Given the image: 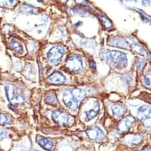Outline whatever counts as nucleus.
I'll use <instances>...</instances> for the list:
<instances>
[{"mask_svg": "<svg viewBox=\"0 0 151 151\" xmlns=\"http://www.w3.org/2000/svg\"><path fill=\"white\" fill-rule=\"evenodd\" d=\"M86 97V92L82 89H67L63 93V101L72 111L78 109L82 101Z\"/></svg>", "mask_w": 151, "mask_h": 151, "instance_id": "nucleus-1", "label": "nucleus"}, {"mask_svg": "<svg viewBox=\"0 0 151 151\" xmlns=\"http://www.w3.org/2000/svg\"><path fill=\"white\" fill-rule=\"evenodd\" d=\"M101 57L106 60L108 63L116 69H124L127 66V55L118 51H105L101 52Z\"/></svg>", "mask_w": 151, "mask_h": 151, "instance_id": "nucleus-2", "label": "nucleus"}, {"mask_svg": "<svg viewBox=\"0 0 151 151\" xmlns=\"http://www.w3.org/2000/svg\"><path fill=\"white\" fill-rule=\"evenodd\" d=\"M5 91L8 101L12 102L13 104H18L25 101V95L18 87L14 85L7 84L5 86Z\"/></svg>", "mask_w": 151, "mask_h": 151, "instance_id": "nucleus-3", "label": "nucleus"}, {"mask_svg": "<svg viewBox=\"0 0 151 151\" xmlns=\"http://www.w3.org/2000/svg\"><path fill=\"white\" fill-rule=\"evenodd\" d=\"M65 67L73 72H79L83 69V60L79 55H72L67 58L65 63Z\"/></svg>", "mask_w": 151, "mask_h": 151, "instance_id": "nucleus-4", "label": "nucleus"}, {"mask_svg": "<svg viewBox=\"0 0 151 151\" xmlns=\"http://www.w3.org/2000/svg\"><path fill=\"white\" fill-rule=\"evenodd\" d=\"M64 54V47L62 46H54L47 52V60L52 64H59L61 62Z\"/></svg>", "mask_w": 151, "mask_h": 151, "instance_id": "nucleus-5", "label": "nucleus"}, {"mask_svg": "<svg viewBox=\"0 0 151 151\" xmlns=\"http://www.w3.org/2000/svg\"><path fill=\"white\" fill-rule=\"evenodd\" d=\"M52 119L60 126H67L71 124V117L63 110H55L52 112Z\"/></svg>", "mask_w": 151, "mask_h": 151, "instance_id": "nucleus-6", "label": "nucleus"}, {"mask_svg": "<svg viewBox=\"0 0 151 151\" xmlns=\"http://www.w3.org/2000/svg\"><path fill=\"white\" fill-rule=\"evenodd\" d=\"M134 123H135L134 117H133L131 115L126 116L124 119H122L120 123L119 124V125H118V128H117L118 133L123 134V133L127 132Z\"/></svg>", "mask_w": 151, "mask_h": 151, "instance_id": "nucleus-7", "label": "nucleus"}, {"mask_svg": "<svg viewBox=\"0 0 151 151\" xmlns=\"http://www.w3.org/2000/svg\"><path fill=\"white\" fill-rule=\"evenodd\" d=\"M87 137L91 140L94 141H100L104 138V134L99 127L93 126L86 130V131Z\"/></svg>", "mask_w": 151, "mask_h": 151, "instance_id": "nucleus-8", "label": "nucleus"}, {"mask_svg": "<svg viewBox=\"0 0 151 151\" xmlns=\"http://www.w3.org/2000/svg\"><path fill=\"white\" fill-rule=\"evenodd\" d=\"M47 82L52 85H63L66 83L67 79L63 73L60 71H55L47 78Z\"/></svg>", "mask_w": 151, "mask_h": 151, "instance_id": "nucleus-9", "label": "nucleus"}, {"mask_svg": "<svg viewBox=\"0 0 151 151\" xmlns=\"http://www.w3.org/2000/svg\"><path fill=\"white\" fill-rule=\"evenodd\" d=\"M36 140H37V143L40 145V146H41L43 149H45L46 150L52 151L54 150V142L51 139H46L40 135H37Z\"/></svg>", "mask_w": 151, "mask_h": 151, "instance_id": "nucleus-10", "label": "nucleus"}, {"mask_svg": "<svg viewBox=\"0 0 151 151\" xmlns=\"http://www.w3.org/2000/svg\"><path fill=\"white\" fill-rule=\"evenodd\" d=\"M109 45H111V46H114V47L124 48V49H130L131 48L130 45L127 41H126L124 39L119 38V37L112 38L109 42Z\"/></svg>", "mask_w": 151, "mask_h": 151, "instance_id": "nucleus-11", "label": "nucleus"}, {"mask_svg": "<svg viewBox=\"0 0 151 151\" xmlns=\"http://www.w3.org/2000/svg\"><path fill=\"white\" fill-rule=\"evenodd\" d=\"M127 107L121 103H116L111 107V111L115 117L119 118L124 116L127 111Z\"/></svg>", "mask_w": 151, "mask_h": 151, "instance_id": "nucleus-12", "label": "nucleus"}, {"mask_svg": "<svg viewBox=\"0 0 151 151\" xmlns=\"http://www.w3.org/2000/svg\"><path fill=\"white\" fill-rule=\"evenodd\" d=\"M100 112V105L97 102H95L93 108L90 109H87L85 110L84 113L86 116V120H90V119H93L97 116V115L99 114Z\"/></svg>", "mask_w": 151, "mask_h": 151, "instance_id": "nucleus-13", "label": "nucleus"}, {"mask_svg": "<svg viewBox=\"0 0 151 151\" xmlns=\"http://www.w3.org/2000/svg\"><path fill=\"white\" fill-rule=\"evenodd\" d=\"M138 114L139 118L142 119V121L145 120H150V106L142 105L138 109Z\"/></svg>", "mask_w": 151, "mask_h": 151, "instance_id": "nucleus-14", "label": "nucleus"}, {"mask_svg": "<svg viewBox=\"0 0 151 151\" xmlns=\"http://www.w3.org/2000/svg\"><path fill=\"white\" fill-rule=\"evenodd\" d=\"M45 102L50 105H53V106H56L58 104V101L56 95L53 92H50L46 95L45 97Z\"/></svg>", "mask_w": 151, "mask_h": 151, "instance_id": "nucleus-15", "label": "nucleus"}, {"mask_svg": "<svg viewBox=\"0 0 151 151\" xmlns=\"http://www.w3.org/2000/svg\"><path fill=\"white\" fill-rule=\"evenodd\" d=\"M9 44H10V46L12 47L13 49L15 50L16 52H17L18 53L22 54L23 52V47L22 45H21L20 43L18 42L17 40H16L15 39H10V41H9Z\"/></svg>", "mask_w": 151, "mask_h": 151, "instance_id": "nucleus-16", "label": "nucleus"}, {"mask_svg": "<svg viewBox=\"0 0 151 151\" xmlns=\"http://www.w3.org/2000/svg\"><path fill=\"white\" fill-rule=\"evenodd\" d=\"M142 141V136L139 135V134H133L129 137V139L127 140V142L130 143L131 146H136L139 143H140Z\"/></svg>", "mask_w": 151, "mask_h": 151, "instance_id": "nucleus-17", "label": "nucleus"}, {"mask_svg": "<svg viewBox=\"0 0 151 151\" xmlns=\"http://www.w3.org/2000/svg\"><path fill=\"white\" fill-rule=\"evenodd\" d=\"M12 123L11 117L5 113H0V125L5 126L7 124H10Z\"/></svg>", "mask_w": 151, "mask_h": 151, "instance_id": "nucleus-18", "label": "nucleus"}, {"mask_svg": "<svg viewBox=\"0 0 151 151\" xmlns=\"http://www.w3.org/2000/svg\"><path fill=\"white\" fill-rule=\"evenodd\" d=\"M131 45L133 46V48H134L136 52H138L139 53V54L141 55H146L147 54V55H148L149 57H150V53H149L147 51H146L145 48H144L140 44H139V43H133V44H131Z\"/></svg>", "mask_w": 151, "mask_h": 151, "instance_id": "nucleus-19", "label": "nucleus"}, {"mask_svg": "<svg viewBox=\"0 0 151 151\" xmlns=\"http://www.w3.org/2000/svg\"><path fill=\"white\" fill-rule=\"evenodd\" d=\"M100 20L101 21V23L106 29H109L112 28V24H111V21L109 20V18L104 14L100 15Z\"/></svg>", "mask_w": 151, "mask_h": 151, "instance_id": "nucleus-20", "label": "nucleus"}, {"mask_svg": "<svg viewBox=\"0 0 151 151\" xmlns=\"http://www.w3.org/2000/svg\"><path fill=\"white\" fill-rule=\"evenodd\" d=\"M37 10V8L34 6H32L30 5H22L20 7V11L22 13H25V14H32L35 12V10Z\"/></svg>", "mask_w": 151, "mask_h": 151, "instance_id": "nucleus-21", "label": "nucleus"}, {"mask_svg": "<svg viewBox=\"0 0 151 151\" xmlns=\"http://www.w3.org/2000/svg\"><path fill=\"white\" fill-rule=\"evenodd\" d=\"M146 63L144 61V60H139L137 63V70L138 72H141L142 70H143L144 67L146 66Z\"/></svg>", "mask_w": 151, "mask_h": 151, "instance_id": "nucleus-22", "label": "nucleus"}, {"mask_svg": "<svg viewBox=\"0 0 151 151\" xmlns=\"http://www.w3.org/2000/svg\"><path fill=\"white\" fill-rule=\"evenodd\" d=\"M18 2V0H6L4 3L5 6H13Z\"/></svg>", "mask_w": 151, "mask_h": 151, "instance_id": "nucleus-23", "label": "nucleus"}, {"mask_svg": "<svg viewBox=\"0 0 151 151\" xmlns=\"http://www.w3.org/2000/svg\"><path fill=\"white\" fill-rule=\"evenodd\" d=\"M8 131L6 130H3V129H0V140H3L5 139L6 137H7Z\"/></svg>", "mask_w": 151, "mask_h": 151, "instance_id": "nucleus-24", "label": "nucleus"}, {"mask_svg": "<svg viewBox=\"0 0 151 151\" xmlns=\"http://www.w3.org/2000/svg\"><path fill=\"white\" fill-rule=\"evenodd\" d=\"M143 83L146 86H148L150 88V78H146V76L144 77Z\"/></svg>", "mask_w": 151, "mask_h": 151, "instance_id": "nucleus-25", "label": "nucleus"}, {"mask_svg": "<svg viewBox=\"0 0 151 151\" xmlns=\"http://www.w3.org/2000/svg\"><path fill=\"white\" fill-rule=\"evenodd\" d=\"M76 3H78V4H81V5L83 6H87L88 5V3H87L86 0H75Z\"/></svg>", "mask_w": 151, "mask_h": 151, "instance_id": "nucleus-26", "label": "nucleus"}, {"mask_svg": "<svg viewBox=\"0 0 151 151\" xmlns=\"http://www.w3.org/2000/svg\"><path fill=\"white\" fill-rule=\"evenodd\" d=\"M89 66L91 67L93 70H95L96 69V63L94 62L93 60H89Z\"/></svg>", "mask_w": 151, "mask_h": 151, "instance_id": "nucleus-27", "label": "nucleus"}, {"mask_svg": "<svg viewBox=\"0 0 151 151\" xmlns=\"http://www.w3.org/2000/svg\"><path fill=\"white\" fill-rule=\"evenodd\" d=\"M141 151H150V146H145L142 149Z\"/></svg>", "mask_w": 151, "mask_h": 151, "instance_id": "nucleus-28", "label": "nucleus"}, {"mask_svg": "<svg viewBox=\"0 0 151 151\" xmlns=\"http://www.w3.org/2000/svg\"><path fill=\"white\" fill-rule=\"evenodd\" d=\"M61 1H63V3H66V2H67V1H68V0H61Z\"/></svg>", "mask_w": 151, "mask_h": 151, "instance_id": "nucleus-29", "label": "nucleus"}, {"mask_svg": "<svg viewBox=\"0 0 151 151\" xmlns=\"http://www.w3.org/2000/svg\"><path fill=\"white\" fill-rule=\"evenodd\" d=\"M125 1H135L136 2V0H125Z\"/></svg>", "mask_w": 151, "mask_h": 151, "instance_id": "nucleus-30", "label": "nucleus"}, {"mask_svg": "<svg viewBox=\"0 0 151 151\" xmlns=\"http://www.w3.org/2000/svg\"><path fill=\"white\" fill-rule=\"evenodd\" d=\"M32 151H37V150H32Z\"/></svg>", "mask_w": 151, "mask_h": 151, "instance_id": "nucleus-31", "label": "nucleus"}]
</instances>
